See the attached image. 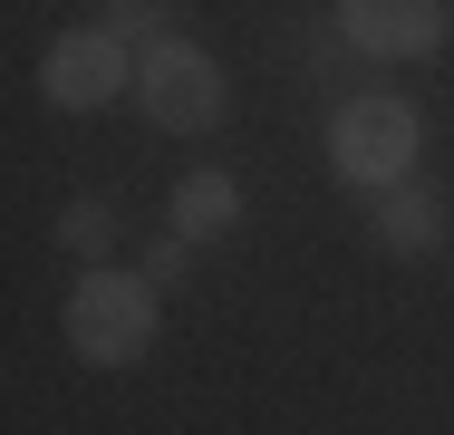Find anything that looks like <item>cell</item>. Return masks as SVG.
<instances>
[{"label": "cell", "instance_id": "obj_1", "mask_svg": "<svg viewBox=\"0 0 454 435\" xmlns=\"http://www.w3.org/2000/svg\"><path fill=\"white\" fill-rule=\"evenodd\" d=\"M68 339H78L88 368H136L145 339H155V290L136 271H88L68 290Z\"/></svg>", "mask_w": 454, "mask_h": 435}, {"label": "cell", "instance_id": "obj_2", "mask_svg": "<svg viewBox=\"0 0 454 435\" xmlns=\"http://www.w3.org/2000/svg\"><path fill=\"white\" fill-rule=\"evenodd\" d=\"M329 155L358 194H387L396 174L416 165V107L406 97H348L339 126H329Z\"/></svg>", "mask_w": 454, "mask_h": 435}, {"label": "cell", "instance_id": "obj_6", "mask_svg": "<svg viewBox=\"0 0 454 435\" xmlns=\"http://www.w3.org/2000/svg\"><path fill=\"white\" fill-rule=\"evenodd\" d=\"M232 213H242V194H232L223 174H193V184L175 194V233H223Z\"/></svg>", "mask_w": 454, "mask_h": 435}, {"label": "cell", "instance_id": "obj_5", "mask_svg": "<svg viewBox=\"0 0 454 435\" xmlns=\"http://www.w3.org/2000/svg\"><path fill=\"white\" fill-rule=\"evenodd\" d=\"M339 29L367 59H426L445 49V0H339Z\"/></svg>", "mask_w": 454, "mask_h": 435}, {"label": "cell", "instance_id": "obj_4", "mask_svg": "<svg viewBox=\"0 0 454 435\" xmlns=\"http://www.w3.org/2000/svg\"><path fill=\"white\" fill-rule=\"evenodd\" d=\"M136 78V59H126V39L116 29H68L49 59H39V97L59 107V116H88V107H116V87Z\"/></svg>", "mask_w": 454, "mask_h": 435}, {"label": "cell", "instance_id": "obj_7", "mask_svg": "<svg viewBox=\"0 0 454 435\" xmlns=\"http://www.w3.org/2000/svg\"><path fill=\"white\" fill-rule=\"evenodd\" d=\"M387 242H396V252H426V242H435V213H426L416 194H396V184H387Z\"/></svg>", "mask_w": 454, "mask_h": 435}, {"label": "cell", "instance_id": "obj_3", "mask_svg": "<svg viewBox=\"0 0 454 435\" xmlns=\"http://www.w3.org/2000/svg\"><path fill=\"white\" fill-rule=\"evenodd\" d=\"M136 87H145V116L175 126V136L223 126V68H213L203 49H184V39H155V49L136 59Z\"/></svg>", "mask_w": 454, "mask_h": 435}]
</instances>
